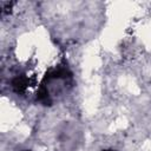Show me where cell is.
<instances>
[{
  "mask_svg": "<svg viewBox=\"0 0 151 151\" xmlns=\"http://www.w3.org/2000/svg\"><path fill=\"white\" fill-rule=\"evenodd\" d=\"M105 151H113V150H105Z\"/></svg>",
  "mask_w": 151,
  "mask_h": 151,
  "instance_id": "1",
  "label": "cell"
}]
</instances>
